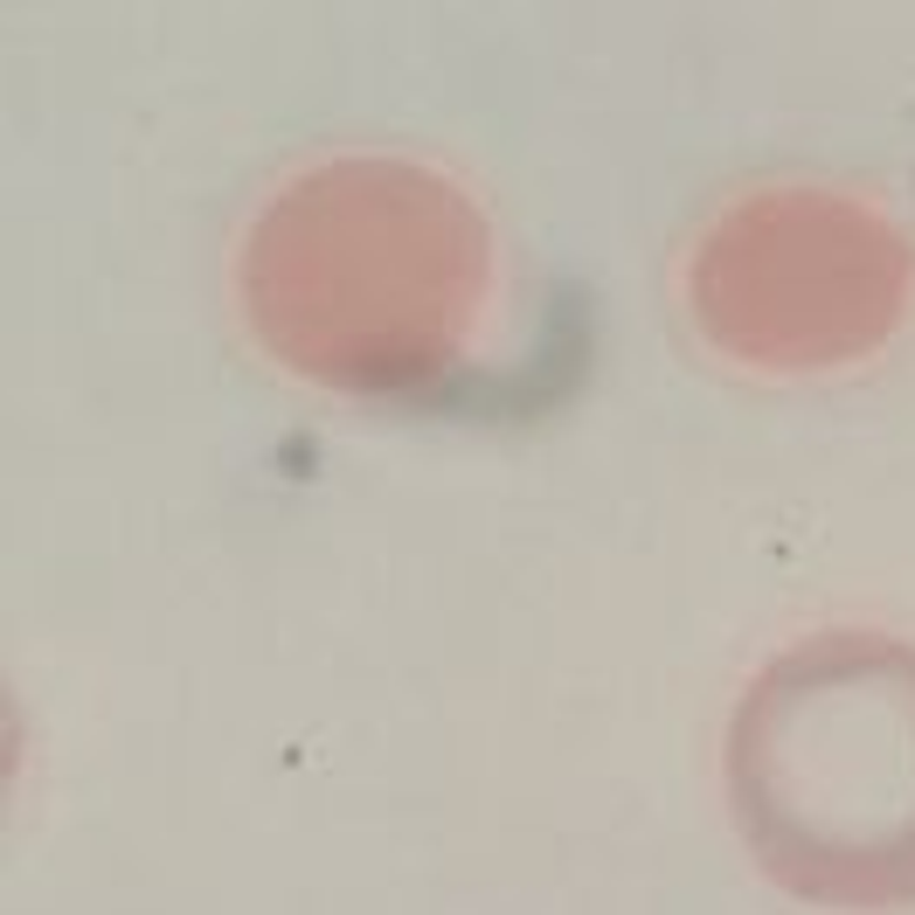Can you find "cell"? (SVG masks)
<instances>
[{"label": "cell", "mask_w": 915, "mask_h": 915, "mask_svg": "<svg viewBox=\"0 0 915 915\" xmlns=\"http://www.w3.org/2000/svg\"><path fill=\"white\" fill-rule=\"evenodd\" d=\"M492 292L479 201L403 153L284 174L237 243V305L284 375L361 403L437 396Z\"/></svg>", "instance_id": "obj_1"}, {"label": "cell", "mask_w": 915, "mask_h": 915, "mask_svg": "<svg viewBox=\"0 0 915 915\" xmlns=\"http://www.w3.org/2000/svg\"><path fill=\"white\" fill-rule=\"evenodd\" d=\"M728 804L763 874L819 908L915 902V645H783L728 721Z\"/></svg>", "instance_id": "obj_2"}, {"label": "cell", "mask_w": 915, "mask_h": 915, "mask_svg": "<svg viewBox=\"0 0 915 915\" xmlns=\"http://www.w3.org/2000/svg\"><path fill=\"white\" fill-rule=\"evenodd\" d=\"M679 292L721 361L756 375H832L902 333L915 243L887 208L846 188L770 180L708 216Z\"/></svg>", "instance_id": "obj_3"}]
</instances>
